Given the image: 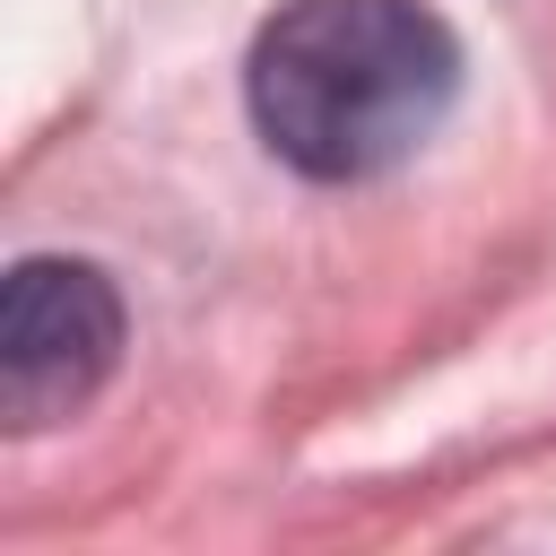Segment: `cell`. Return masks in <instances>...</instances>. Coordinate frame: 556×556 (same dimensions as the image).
I'll return each instance as SVG.
<instances>
[{
  "mask_svg": "<svg viewBox=\"0 0 556 556\" xmlns=\"http://www.w3.org/2000/svg\"><path fill=\"white\" fill-rule=\"evenodd\" d=\"M243 96L295 174L365 182L443 130L460 43L426 0H287L252 35Z\"/></svg>",
  "mask_w": 556,
  "mask_h": 556,
  "instance_id": "obj_1",
  "label": "cell"
},
{
  "mask_svg": "<svg viewBox=\"0 0 556 556\" xmlns=\"http://www.w3.org/2000/svg\"><path fill=\"white\" fill-rule=\"evenodd\" d=\"M122 356V295L96 261H17L0 295V417L17 434L96 400Z\"/></svg>",
  "mask_w": 556,
  "mask_h": 556,
  "instance_id": "obj_2",
  "label": "cell"
}]
</instances>
